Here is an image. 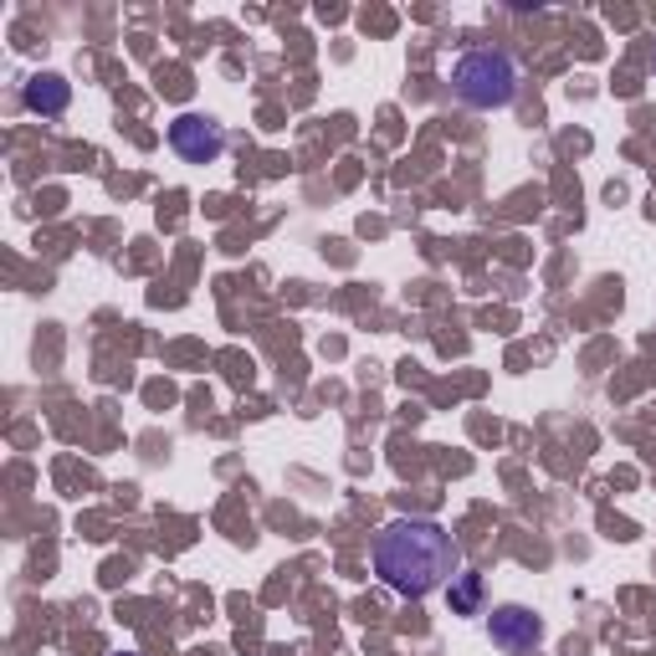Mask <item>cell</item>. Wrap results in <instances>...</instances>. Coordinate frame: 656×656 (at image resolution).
I'll list each match as a JSON object with an SVG mask.
<instances>
[{"mask_svg": "<svg viewBox=\"0 0 656 656\" xmlns=\"http://www.w3.org/2000/svg\"><path fill=\"white\" fill-rule=\"evenodd\" d=\"M452 93L467 109H508L518 93V67L508 52H467L452 67Z\"/></svg>", "mask_w": 656, "mask_h": 656, "instance_id": "obj_2", "label": "cell"}, {"mask_svg": "<svg viewBox=\"0 0 656 656\" xmlns=\"http://www.w3.org/2000/svg\"><path fill=\"white\" fill-rule=\"evenodd\" d=\"M483 606V575H456L452 579V610L456 615H472Z\"/></svg>", "mask_w": 656, "mask_h": 656, "instance_id": "obj_6", "label": "cell"}, {"mask_svg": "<svg viewBox=\"0 0 656 656\" xmlns=\"http://www.w3.org/2000/svg\"><path fill=\"white\" fill-rule=\"evenodd\" d=\"M375 569L395 595L426 600L462 575V548L437 518H395L375 539Z\"/></svg>", "mask_w": 656, "mask_h": 656, "instance_id": "obj_1", "label": "cell"}, {"mask_svg": "<svg viewBox=\"0 0 656 656\" xmlns=\"http://www.w3.org/2000/svg\"><path fill=\"white\" fill-rule=\"evenodd\" d=\"M21 103L32 113H42V118H57V113H67V103H72V88H67V78H57V72H42V78H32L21 88Z\"/></svg>", "mask_w": 656, "mask_h": 656, "instance_id": "obj_5", "label": "cell"}, {"mask_svg": "<svg viewBox=\"0 0 656 656\" xmlns=\"http://www.w3.org/2000/svg\"><path fill=\"white\" fill-rule=\"evenodd\" d=\"M118 656H134V652H118Z\"/></svg>", "mask_w": 656, "mask_h": 656, "instance_id": "obj_7", "label": "cell"}, {"mask_svg": "<svg viewBox=\"0 0 656 656\" xmlns=\"http://www.w3.org/2000/svg\"><path fill=\"white\" fill-rule=\"evenodd\" d=\"M170 149L180 159H190V165H216L220 149H226V134L205 113H180L170 124Z\"/></svg>", "mask_w": 656, "mask_h": 656, "instance_id": "obj_3", "label": "cell"}, {"mask_svg": "<svg viewBox=\"0 0 656 656\" xmlns=\"http://www.w3.org/2000/svg\"><path fill=\"white\" fill-rule=\"evenodd\" d=\"M487 636H493V646H502V652H533L539 646V636H544V621L533 615V610L523 606H498L493 615H487Z\"/></svg>", "mask_w": 656, "mask_h": 656, "instance_id": "obj_4", "label": "cell"}]
</instances>
